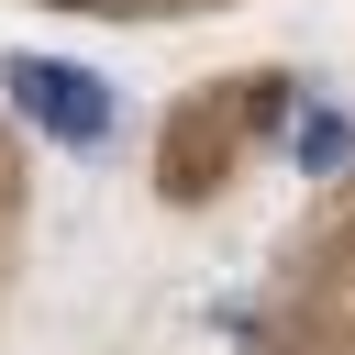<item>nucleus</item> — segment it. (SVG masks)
Instances as JSON below:
<instances>
[{"mask_svg": "<svg viewBox=\"0 0 355 355\" xmlns=\"http://www.w3.org/2000/svg\"><path fill=\"white\" fill-rule=\"evenodd\" d=\"M11 111L44 122L55 144H100L111 133V89L89 67H55V55H11Z\"/></svg>", "mask_w": 355, "mask_h": 355, "instance_id": "nucleus-1", "label": "nucleus"}, {"mask_svg": "<svg viewBox=\"0 0 355 355\" xmlns=\"http://www.w3.org/2000/svg\"><path fill=\"white\" fill-rule=\"evenodd\" d=\"M78 11H89V0H78Z\"/></svg>", "mask_w": 355, "mask_h": 355, "instance_id": "nucleus-2", "label": "nucleus"}]
</instances>
